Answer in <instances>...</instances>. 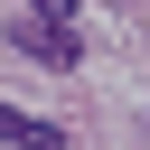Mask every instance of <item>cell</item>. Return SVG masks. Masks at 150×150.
<instances>
[{"label":"cell","instance_id":"1","mask_svg":"<svg viewBox=\"0 0 150 150\" xmlns=\"http://www.w3.org/2000/svg\"><path fill=\"white\" fill-rule=\"evenodd\" d=\"M9 38H19V56H38V66H75V56H84L75 19H47V9H19V19H9Z\"/></svg>","mask_w":150,"mask_h":150},{"label":"cell","instance_id":"2","mask_svg":"<svg viewBox=\"0 0 150 150\" xmlns=\"http://www.w3.org/2000/svg\"><path fill=\"white\" fill-rule=\"evenodd\" d=\"M0 141H9V150H66V131H56V122H38V112H9V103H0Z\"/></svg>","mask_w":150,"mask_h":150}]
</instances>
